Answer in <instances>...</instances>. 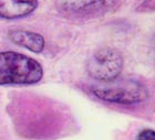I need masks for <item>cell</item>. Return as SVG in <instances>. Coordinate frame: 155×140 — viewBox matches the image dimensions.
Returning a JSON list of instances; mask_svg holds the SVG:
<instances>
[{
	"instance_id": "8992f818",
	"label": "cell",
	"mask_w": 155,
	"mask_h": 140,
	"mask_svg": "<svg viewBox=\"0 0 155 140\" xmlns=\"http://www.w3.org/2000/svg\"><path fill=\"white\" fill-rule=\"evenodd\" d=\"M137 140H155L154 131L151 130V129L143 130L142 132L139 135V139Z\"/></svg>"
},
{
	"instance_id": "277c9868",
	"label": "cell",
	"mask_w": 155,
	"mask_h": 140,
	"mask_svg": "<svg viewBox=\"0 0 155 140\" xmlns=\"http://www.w3.org/2000/svg\"><path fill=\"white\" fill-rule=\"evenodd\" d=\"M38 7V0H0V18L20 19L29 16Z\"/></svg>"
},
{
	"instance_id": "7a4b0ae2",
	"label": "cell",
	"mask_w": 155,
	"mask_h": 140,
	"mask_svg": "<svg viewBox=\"0 0 155 140\" xmlns=\"http://www.w3.org/2000/svg\"><path fill=\"white\" fill-rule=\"evenodd\" d=\"M87 70L92 78L110 83L115 81L122 72L123 57L115 49L102 48L90 57Z\"/></svg>"
},
{
	"instance_id": "3957f363",
	"label": "cell",
	"mask_w": 155,
	"mask_h": 140,
	"mask_svg": "<svg viewBox=\"0 0 155 140\" xmlns=\"http://www.w3.org/2000/svg\"><path fill=\"white\" fill-rule=\"evenodd\" d=\"M93 94L104 102L120 105H135L147 98L145 87L135 81H125L114 85L100 86L93 89Z\"/></svg>"
},
{
	"instance_id": "6da1fadb",
	"label": "cell",
	"mask_w": 155,
	"mask_h": 140,
	"mask_svg": "<svg viewBox=\"0 0 155 140\" xmlns=\"http://www.w3.org/2000/svg\"><path fill=\"white\" fill-rule=\"evenodd\" d=\"M42 77L43 68L32 57L13 51L0 52V85H30Z\"/></svg>"
},
{
	"instance_id": "5b68a950",
	"label": "cell",
	"mask_w": 155,
	"mask_h": 140,
	"mask_svg": "<svg viewBox=\"0 0 155 140\" xmlns=\"http://www.w3.org/2000/svg\"><path fill=\"white\" fill-rule=\"evenodd\" d=\"M9 39L15 44L28 49L35 53H40L45 49V39L37 32L27 30H15L9 32Z\"/></svg>"
}]
</instances>
